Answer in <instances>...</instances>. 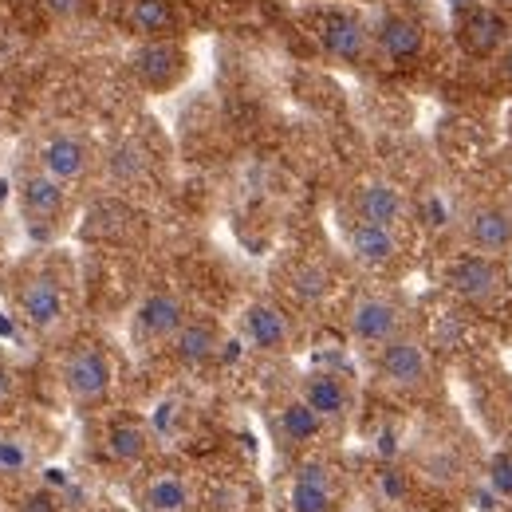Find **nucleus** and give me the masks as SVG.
I'll list each match as a JSON object with an SVG mask.
<instances>
[{
    "label": "nucleus",
    "instance_id": "28",
    "mask_svg": "<svg viewBox=\"0 0 512 512\" xmlns=\"http://www.w3.org/2000/svg\"><path fill=\"white\" fill-rule=\"evenodd\" d=\"M505 178H509V190H512V150H509V158H505Z\"/></svg>",
    "mask_w": 512,
    "mask_h": 512
},
{
    "label": "nucleus",
    "instance_id": "2",
    "mask_svg": "<svg viewBox=\"0 0 512 512\" xmlns=\"http://www.w3.org/2000/svg\"><path fill=\"white\" fill-rule=\"evenodd\" d=\"M446 288L469 308H493L509 296L512 280H509V268L505 260H493V256H477V253H465V256H453L442 272Z\"/></svg>",
    "mask_w": 512,
    "mask_h": 512
},
{
    "label": "nucleus",
    "instance_id": "23",
    "mask_svg": "<svg viewBox=\"0 0 512 512\" xmlns=\"http://www.w3.org/2000/svg\"><path fill=\"white\" fill-rule=\"evenodd\" d=\"M461 28H465L461 40H465L469 52H493L501 44V36H505L501 16H493L485 8H469V24H461Z\"/></svg>",
    "mask_w": 512,
    "mask_h": 512
},
{
    "label": "nucleus",
    "instance_id": "27",
    "mask_svg": "<svg viewBox=\"0 0 512 512\" xmlns=\"http://www.w3.org/2000/svg\"><path fill=\"white\" fill-rule=\"evenodd\" d=\"M501 79H505V83H512V48L501 56Z\"/></svg>",
    "mask_w": 512,
    "mask_h": 512
},
{
    "label": "nucleus",
    "instance_id": "10",
    "mask_svg": "<svg viewBox=\"0 0 512 512\" xmlns=\"http://www.w3.org/2000/svg\"><path fill=\"white\" fill-rule=\"evenodd\" d=\"M312 32L320 40V48L331 60L343 64H363L371 56V24L355 12L331 8V12H316L312 16Z\"/></svg>",
    "mask_w": 512,
    "mask_h": 512
},
{
    "label": "nucleus",
    "instance_id": "24",
    "mask_svg": "<svg viewBox=\"0 0 512 512\" xmlns=\"http://www.w3.org/2000/svg\"><path fill=\"white\" fill-rule=\"evenodd\" d=\"M292 288H296L300 300H320L323 292L331 288V276L323 272L320 264H304V268L296 272V284H292Z\"/></svg>",
    "mask_w": 512,
    "mask_h": 512
},
{
    "label": "nucleus",
    "instance_id": "3",
    "mask_svg": "<svg viewBox=\"0 0 512 512\" xmlns=\"http://www.w3.org/2000/svg\"><path fill=\"white\" fill-rule=\"evenodd\" d=\"M375 375L386 390L414 398V394H426L434 386V359L414 335L402 331L375 351Z\"/></svg>",
    "mask_w": 512,
    "mask_h": 512
},
{
    "label": "nucleus",
    "instance_id": "16",
    "mask_svg": "<svg viewBox=\"0 0 512 512\" xmlns=\"http://www.w3.org/2000/svg\"><path fill=\"white\" fill-rule=\"evenodd\" d=\"M138 512H193V481L182 469H150L134 485Z\"/></svg>",
    "mask_w": 512,
    "mask_h": 512
},
{
    "label": "nucleus",
    "instance_id": "21",
    "mask_svg": "<svg viewBox=\"0 0 512 512\" xmlns=\"http://www.w3.org/2000/svg\"><path fill=\"white\" fill-rule=\"evenodd\" d=\"M272 426H276V438L284 442V446H292V449H308L316 438H320L323 426L320 418L304 406V398H288L280 410H276V418H272Z\"/></svg>",
    "mask_w": 512,
    "mask_h": 512
},
{
    "label": "nucleus",
    "instance_id": "30",
    "mask_svg": "<svg viewBox=\"0 0 512 512\" xmlns=\"http://www.w3.org/2000/svg\"><path fill=\"white\" fill-rule=\"evenodd\" d=\"M99 512H111V509H99Z\"/></svg>",
    "mask_w": 512,
    "mask_h": 512
},
{
    "label": "nucleus",
    "instance_id": "5",
    "mask_svg": "<svg viewBox=\"0 0 512 512\" xmlns=\"http://www.w3.org/2000/svg\"><path fill=\"white\" fill-rule=\"evenodd\" d=\"M347 501V477L327 457H304L288 485L292 512H339Z\"/></svg>",
    "mask_w": 512,
    "mask_h": 512
},
{
    "label": "nucleus",
    "instance_id": "17",
    "mask_svg": "<svg viewBox=\"0 0 512 512\" xmlns=\"http://www.w3.org/2000/svg\"><path fill=\"white\" fill-rule=\"evenodd\" d=\"M343 237H347V253L355 256L363 268H375V272L394 268L398 256H402V237L394 229H386V225H371V221L351 217Z\"/></svg>",
    "mask_w": 512,
    "mask_h": 512
},
{
    "label": "nucleus",
    "instance_id": "8",
    "mask_svg": "<svg viewBox=\"0 0 512 512\" xmlns=\"http://www.w3.org/2000/svg\"><path fill=\"white\" fill-rule=\"evenodd\" d=\"M190 308L182 300V292L174 288H154L142 296V304L134 308V320H130V335L138 347H166L174 339V331L186 323Z\"/></svg>",
    "mask_w": 512,
    "mask_h": 512
},
{
    "label": "nucleus",
    "instance_id": "19",
    "mask_svg": "<svg viewBox=\"0 0 512 512\" xmlns=\"http://www.w3.org/2000/svg\"><path fill=\"white\" fill-rule=\"evenodd\" d=\"M166 347L174 351L178 363H186V367H205V363H213L217 351H221V327H217V320H209V316H186V323L174 331V339H170Z\"/></svg>",
    "mask_w": 512,
    "mask_h": 512
},
{
    "label": "nucleus",
    "instance_id": "22",
    "mask_svg": "<svg viewBox=\"0 0 512 512\" xmlns=\"http://www.w3.org/2000/svg\"><path fill=\"white\" fill-rule=\"evenodd\" d=\"M103 449H107V457L119 461V465H138V461L150 453V430H146L142 422H134V418H119V422L107 426Z\"/></svg>",
    "mask_w": 512,
    "mask_h": 512
},
{
    "label": "nucleus",
    "instance_id": "11",
    "mask_svg": "<svg viewBox=\"0 0 512 512\" xmlns=\"http://www.w3.org/2000/svg\"><path fill=\"white\" fill-rule=\"evenodd\" d=\"M95 146L87 134H75V130H52L40 150H36V166L52 178H60L64 186H75V182H87L91 170H95Z\"/></svg>",
    "mask_w": 512,
    "mask_h": 512
},
{
    "label": "nucleus",
    "instance_id": "4",
    "mask_svg": "<svg viewBox=\"0 0 512 512\" xmlns=\"http://www.w3.org/2000/svg\"><path fill=\"white\" fill-rule=\"evenodd\" d=\"M347 331L359 347L379 351L383 343L406 331V308L398 296H390L383 288H363L347 308Z\"/></svg>",
    "mask_w": 512,
    "mask_h": 512
},
{
    "label": "nucleus",
    "instance_id": "29",
    "mask_svg": "<svg viewBox=\"0 0 512 512\" xmlns=\"http://www.w3.org/2000/svg\"><path fill=\"white\" fill-rule=\"evenodd\" d=\"M497 4H505V8H512V0H497Z\"/></svg>",
    "mask_w": 512,
    "mask_h": 512
},
{
    "label": "nucleus",
    "instance_id": "15",
    "mask_svg": "<svg viewBox=\"0 0 512 512\" xmlns=\"http://www.w3.org/2000/svg\"><path fill=\"white\" fill-rule=\"evenodd\" d=\"M422 48H426V28L406 12H390L371 28V52L383 64H414Z\"/></svg>",
    "mask_w": 512,
    "mask_h": 512
},
{
    "label": "nucleus",
    "instance_id": "20",
    "mask_svg": "<svg viewBox=\"0 0 512 512\" xmlns=\"http://www.w3.org/2000/svg\"><path fill=\"white\" fill-rule=\"evenodd\" d=\"M182 16L170 0H127L123 8V28L138 40H170L178 32Z\"/></svg>",
    "mask_w": 512,
    "mask_h": 512
},
{
    "label": "nucleus",
    "instance_id": "14",
    "mask_svg": "<svg viewBox=\"0 0 512 512\" xmlns=\"http://www.w3.org/2000/svg\"><path fill=\"white\" fill-rule=\"evenodd\" d=\"M130 75L146 91H170L186 75V52L174 40H142L130 56Z\"/></svg>",
    "mask_w": 512,
    "mask_h": 512
},
{
    "label": "nucleus",
    "instance_id": "12",
    "mask_svg": "<svg viewBox=\"0 0 512 512\" xmlns=\"http://www.w3.org/2000/svg\"><path fill=\"white\" fill-rule=\"evenodd\" d=\"M241 335H245V343L253 351H260V355H284L296 343V323H292V316L280 304L253 300L241 312Z\"/></svg>",
    "mask_w": 512,
    "mask_h": 512
},
{
    "label": "nucleus",
    "instance_id": "26",
    "mask_svg": "<svg viewBox=\"0 0 512 512\" xmlns=\"http://www.w3.org/2000/svg\"><path fill=\"white\" fill-rule=\"evenodd\" d=\"M52 8H60V12H79L83 8V0H48Z\"/></svg>",
    "mask_w": 512,
    "mask_h": 512
},
{
    "label": "nucleus",
    "instance_id": "1",
    "mask_svg": "<svg viewBox=\"0 0 512 512\" xmlns=\"http://www.w3.org/2000/svg\"><path fill=\"white\" fill-rule=\"evenodd\" d=\"M60 386L71 398V406L91 410L103 406L115 390V363L99 343H75L60 359Z\"/></svg>",
    "mask_w": 512,
    "mask_h": 512
},
{
    "label": "nucleus",
    "instance_id": "13",
    "mask_svg": "<svg viewBox=\"0 0 512 512\" xmlns=\"http://www.w3.org/2000/svg\"><path fill=\"white\" fill-rule=\"evenodd\" d=\"M351 217L402 233V225L410 221V197L386 178H367L351 193Z\"/></svg>",
    "mask_w": 512,
    "mask_h": 512
},
{
    "label": "nucleus",
    "instance_id": "18",
    "mask_svg": "<svg viewBox=\"0 0 512 512\" xmlns=\"http://www.w3.org/2000/svg\"><path fill=\"white\" fill-rule=\"evenodd\" d=\"M296 398H304V406L320 418L323 426H343V422L351 418V386H347V379H339V375H331V371H312V375H304Z\"/></svg>",
    "mask_w": 512,
    "mask_h": 512
},
{
    "label": "nucleus",
    "instance_id": "25",
    "mask_svg": "<svg viewBox=\"0 0 512 512\" xmlns=\"http://www.w3.org/2000/svg\"><path fill=\"white\" fill-rule=\"evenodd\" d=\"M489 485H493V493H497V497L512 501V453L493 457V465H489Z\"/></svg>",
    "mask_w": 512,
    "mask_h": 512
},
{
    "label": "nucleus",
    "instance_id": "7",
    "mask_svg": "<svg viewBox=\"0 0 512 512\" xmlns=\"http://www.w3.org/2000/svg\"><path fill=\"white\" fill-rule=\"evenodd\" d=\"M461 237L477 256H512V209L501 201H473L461 213Z\"/></svg>",
    "mask_w": 512,
    "mask_h": 512
},
{
    "label": "nucleus",
    "instance_id": "9",
    "mask_svg": "<svg viewBox=\"0 0 512 512\" xmlns=\"http://www.w3.org/2000/svg\"><path fill=\"white\" fill-rule=\"evenodd\" d=\"M16 312L40 335H52L67 323V292L48 272H28L16 288Z\"/></svg>",
    "mask_w": 512,
    "mask_h": 512
},
{
    "label": "nucleus",
    "instance_id": "6",
    "mask_svg": "<svg viewBox=\"0 0 512 512\" xmlns=\"http://www.w3.org/2000/svg\"><path fill=\"white\" fill-rule=\"evenodd\" d=\"M16 197H20L24 221H28V229H32L36 237L60 229V221L67 217V205H71L64 182L52 178V174H44L36 162L20 170V178H16Z\"/></svg>",
    "mask_w": 512,
    "mask_h": 512
}]
</instances>
